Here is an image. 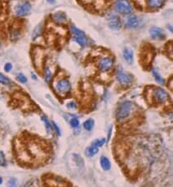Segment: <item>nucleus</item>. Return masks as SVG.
Here are the masks:
<instances>
[{
    "mask_svg": "<svg viewBox=\"0 0 173 187\" xmlns=\"http://www.w3.org/2000/svg\"><path fill=\"white\" fill-rule=\"evenodd\" d=\"M17 79L18 81L21 82V83H26V82L27 81L26 77L22 73H18V74H17Z\"/></svg>",
    "mask_w": 173,
    "mask_h": 187,
    "instance_id": "28",
    "label": "nucleus"
},
{
    "mask_svg": "<svg viewBox=\"0 0 173 187\" xmlns=\"http://www.w3.org/2000/svg\"><path fill=\"white\" fill-rule=\"evenodd\" d=\"M114 60L111 56H103L99 60L98 67L102 72H108L113 67Z\"/></svg>",
    "mask_w": 173,
    "mask_h": 187,
    "instance_id": "8",
    "label": "nucleus"
},
{
    "mask_svg": "<svg viewBox=\"0 0 173 187\" xmlns=\"http://www.w3.org/2000/svg\"><path fill=\"white\" fill-rule=\"evenodd\" d=\"M111 134H112V127H109V129H108V141L109 139H110Z\"/></svg>",
    "mask_w": 173,
    "mask_h": 187,
    "instance_id": "34",
    "label": "nucleus"
},
{
    "mask_svg": "<svg viewBox=\"0 0 173 187\" xmlns=\"http://www.w3.org/2000/svg\"><path fill=\"white\" fill-rule=\"evenodd\" d=\"M94 121L93 118H89L84 122V128L87 131H90V130L94 127Z\"/></svg>",
    "mask_w": 173,
    "mask_h": 187,
    "instance_id": "22",
    "label": "nucleus"
},
{
    "mask_svg": "<svg viewBox=\"0 0 173 187\" xmlns=\"http://www.w3.org/2000/svg\"><path fill=\"white\" fill-rule=\"evenodd\" d=\"M114 9L120 14L127 15L132 12V7L127 0H118L114 5Z\"/></svg>",
    "mask_w": 173,
    "mask_h": 187,
    "instance_id": "7",
    "label": "nucleus"
},
{
    "mask_svg": "<svg viewBox=\"0 0 173 187\" xmlns=\"http://www.w3.org/2000/svg\"><path fill=\"white\" fill-rule=\"evenodd\" d=\"M16 151L18 160L26 164L41 162L48 156L47 146L38 139L20 140L16 146Z\"/></svg>",
    "mask_w": 173,
    "mask_h": 187,
    "instance_id": "1",
    "label": "nucleus"
},
{
    "mask_svg": "<svg viewBox=\"0 0 173 187\" xmlns=\"http://www.w3.org/2000/svg\"><path fill=\"white\" fill-rule=\"evenodd\" d=\"M149 33H150V36L153 40H163L166 37L163 30L156 26H152L149 29Z\"/></svg>",
    "mask_w": 173,
    "mask_h": 187,
    "instance_id": "11",
    "label": "nucleus"
},
{
    "mask_svg": "<svg viewBox=\"0 0 173 187\" xmlns=\"http://www.w3.org/2000/svg\"><path fill=\"white\" fill-rule=\"evenodd\" d=\"M2 38L0 37V48L2 47Z\"/></svg>",
    "mask_w": 173,
    "mask_h": 187,
    "instance_id": "36",
    "label": "nucleus"
},
{
    "mask_svg": "<svg viewBox=\"0 0 173 187\" xmlns=\"http://www.w3.org/2000/svg\"><path fill=\"white\" fill-rule=\"evenodd\" d=\"M47 2H50V3H54V2H55V0H47Z\"/></svg>",
    "mask_w": 173,
    "mask_h": 187,
    "instance_id": "38",
    "label": "nucleus"
},
{
    "mask_svg": "<svg viewBox=\"0 0 173 187\" xmlns=\"http://www.w3.org/2000/svg\"><path fill=\"white\" fill-rule=\"evenodd\" d=\"M52 20L55 23L58 24V25H61V24L65 23L66 22V15L65 12H56L52 15Z\"/></svg>",
    "mask_w": 173,
    "mask_h": 187,
    "instance_id": "15",
    "label": "nucleus"
},
{
    "mask_svg": "<svg viewBox=\"0 0 173 187\" xmlns=\"http://www.w3.org/2000/svg\"><path fill=\"white\" fill-rule=\"evenodd\" d=\"M12 65L10 64V63H7V64H6V65H4V70L6 72L11 71V70H12Z\"/></svg>",
    "mask_w": 173,
    "mask_h": 187,
    "instance_id": "32",
    "label": "nucleus"
},
{
    "mask_svg": "<svg viewBox=\"0 0 173 187\" xmlns=\"http://www.w3.org/2000/svg\"><path fill=\"white\" fill-rule=\"evenodd\" d=\"M41 31H42V26H41V24H39L36 26V28L34 29L33 33H32V39L35 40V39L37 38L41 35Z\"/></svg>",
    "mask_w": 173,
    "mask_h": 187,
    "instance_id": "24",
    "label": "nucleus"
},
{
    "mask_svg": "<svg viewBox=\"0 0 173 187\" xmlns=\"http://www.w3.org/2000/svg\"><path fill=\"white\" fill-rule=\"evenodd\" d=\"M70 32L73 36V38L76 41L78 45H79L81 47L85 46V45L87 44V37L84 31L72 25V26H70Z\"/></svg>",
    "mask_w": 173,
    "mask_h": 187,
    "instance_id": "5",
    "label": "nucleus"
},
{
    "mask_svg": "<svg viewBox=\"0 0 173 187\" xmlns=\"http://www.w3.org/2000/svg\"><path fill=\"white\" fill-rule=\"evenodd\" d=\"M152 54H153V52L151 51V50H148V49H145L144 52L142 53V57H141V59H142L143 61H144V65H148V64H150V62H151V59H152Z\"/></svg>",
    "mask_w": 173,
    "mask_h": 187,
    "instance_id": "17",
    "label": "nucleus"
},
{
    "mask_svg": "<svg viewBox=\"0 0 173 187\" xmlns=\"http://www.w3.org/2000/svg\"><path fill=\"white\" fill-rule=\"evenodd\" d=\"M105 138H101V139H96L94 140V141H93V143H92V145L93 146H97V147H101V146H103V144L105 143Z\"/></svg>",
    "mask_w": 173,
    "mask_h": 187,
    "instance_id": "25",
    "label": "nucleus"
},
{
    "mask_svg": "<svg viewBox=\"0 0 173 187\" xmlns=\"http://www.w3.org/2000/svg\"><path fill=\"white\" fill-rule=\"evenodd\" d=\"M116 79L121 86L127 87L132 81V75L127 72H124L121 67H118L116 72Z\"/></svg>",
    "mask_w": 173,
    "mask_h": 187,
    "instance_id": "6",
    "label": "nucleus"
},
{
    "mask_svg": "<svg viewBox=\"0 0 173 187\" xmlns=\"http://www.w3.org/2000/svg\"><path fill=\"white\" fill-rule=\"evenodd\" d=\"M44 78H45L46 82H50L51 78H52V71L48 65H46L44 69Z\"/></svg>",
    "mask_w": 173,
    "mask_h": 187,
    "instance_id": "21",
    "label": "nucleus"
},
{
    "mask_svg": "<svg viewBox=\"0 0 173 187\" xmlns=\"http://www.w3.org/2000/svg\"><path fill=\"white\" fill-rule=\"evenodd\" d=\"M140 22H141L140 17H138L136 15H132V16L128 17V18L127 19L126 26L128 28H137V26L140 25Z\"/></svg>",
    "mask_w": 173,
    "mask_h": 187,
    "instance_id": "14",
    "label": "nucleus"
},
{
    "mask_svg": "<svg viewBox=\"0 0 173 187\" xmlns=\"http://www.w3.org/2000/svg\"><path fill=\"white\" fill-rule=\"evenodd\" d=\"M101 167L103 168V170H109L111 169L110 161L105 156H101L100 158Z\"/></svg>",
    "mask_w": 173,
    "mask_h": 187,
    "instance_id": "19",
    "label": "nucleus"
},
{
    "mask_svg": "<svg viewBox=\"0 0 173 187\" xmlns=\"http://www.w3.org/2000/svg\"><path fill=\"white\" fill-rule=\"evenodd\" d=\"M10 38L12 41H17L21 38L22 36V29L19 26H12L11 28H10Z\"/></svg>",
    "mask_w": 173,
    "mask_h": 187,
    "instance_id": "13",
    "label": "nucleus"
},
{
    "mask_svg": "<svg viewBox=\"0 0 173 187\" xmlns=\"http://www.w3.org/2000/svg\"><path fill=\"white\" fill-rule=\"evenodd\" d=\"M108 26L109 28L114 31H118L122 28V22H121L120 17L115 14L111 15L108 17Z\"/></svg>",
    "mask_w": 173,
    "mask_h": 187,
    "instance_id": "10",
    "label": "nucleus"
},
{
    "mask_svg": "<svg viewBox=\"0 0 173 187\" xmlns=\"http://www.w3.org/2000/svg\"><path fill=\"white\" fill-rule=\"evenodd\" d=\"M41 120L43 121L44 124H45V126H46V130H47V132H48V133H50L51 126H50V123L49 122L48 119H47V117H45V116H42V117H41Z\"/></svg>",
    "mask_w": 173,
    "mask_h": 187,
    "instance_id": "27",
    "label": "nucleus"
},
{
    "mask_svg": "<svg viewBox=\"0 0 173 187\" xmlns=\"http://www.w3.org/2000/svg\"><path fill=\"white\" fill-rule=\"evenodd\" d=\"M52 127H53V128L55 129V132H56V133H57L58 135H60V128H59V127H58L57 125L55 124V123L54 122H52Z\"/></svg>",
    "mask_w": 173,
    "mask_h": 187,
    "instance_id": "33",
    "label": "nucleus"
},
{
    "mask_svg": "<svg viewBox=\"0 0 173 187\" xmlns=\"http://www.w3.org/2000/svg\"><path fill=\"white\" fill-rule=\"evenodd\" d=\"M10 83H11L10 79L7 77H6L5 75H3V74L0 73V84L8 85V84H10Z\"/></svg>",
    "mask_w": 173,
    "mask_h": 187,
    "instance_id": "26",
    "label": "nucleus"
},
{
    "mask_svg": "<svg viewBox=\"0 0 173 187\" xmlns=\"http://www.w3.org/2000/svg\"><path fill=\"white\" fill-rule=\"evenodd\" d=\"M31 77H32V78H33L34 79H36V75H35V74H33V73H31Z\"/></svg>",
    "mask_w": 173,
    "mask_h": 187,
    "instance_id": "37",
    "label": "nucleus"
},
{
    "mask_svg": "<svg viewBox=\"0 0 173 187\" xmlns=\"http://www.w3.org/2000/svg\"><path fill=\"white\" fill-rule=\"evenodd\" d=\"M79 120L77 119V118H75V117H73V118H71V120H70V125L72 126L73 127H77L78 126H79Z\"/></svg>",
    "mask_w": 173,
    "mask_h": 187,
    "instance_id": "30",
    "label": "nucleus"
},
{
    "mask_svg": "<svg viewBox=\"0 0 173 187\" xmlns=\"http://www.w3.org/2000/svg\"><path fill=\"white\" fill-rule=\"evenodd\" d=\"M67 107L71 109H75L77 108V104L74 102H70L69 103H67Z\"/></svg>",
    "mask_w": 173,
    "mask_h": 187,
    "instance_id": "31",
    "label": "nucleus"
},
{
    "mask_svg": "<svg viewBox=\"0 0 173 187\" xmlns=\"http://www.w3.org/2000/svg\"><path fill=\"white\" fill-rule=\"evenodd\" d=\"M146 7L150 10H156L163 7L165 0H144Z\"/></svg>",
    "mask_w": 173,
    "mask_h": 187,
    "instance_id": "12",
    "label": "nucleus"
},
{
    "mask_svg": "<svg viewBox=\"0 0 173 187\" xmlns=\"http://www.w3.org/2000/svg\"><path fill=\"white\" fill-rule=\"evenodd\" d=\"M53 88L58 95L60 97H65L70 94L71 90V84L69 81V79L62 78L55 80L53 84Z\"/></svg>",
    "mask_w": 173,
    "mask_h": 187,
    "instance_id": "2",
    "label": "nucleus"
},
{
    "mask_svg": "<svg viewBox=\"0 0 173 187\" xmlns=\"http://www.w3.org/2000/svg\"><path fill=\"white\" fill-rule=\"evenodd\" d=\"M6 165V159H5L4 154L2 151H0V166H4Z\"/></svg>",
    "mask_w": 173,
    "mask_h": 187,
    "instance_id": "29",
    "label": "nucleus"
},
{
    "mask_svg": "<svg viewBox=\"0 0 173 187\" xmlns=\"http://www.w3.org/2000/svg\"><path fill=\"white\" fill-rule=\"evenodd\" d=\"M152 74H153L154 78L156 79V82H157L158 84H164V82H165V79H164L163 78H162V77L160 75V74H159L158 72L156 71V70H155L154 68L152 69Z\"/></svg>",
    "mask_w": 173,
    "mask_h": 187,
    "instance_id": "23",
    "label": "nucleus"
},
{
    "mask_svg": "<svg viewBox=\"0 0 173 187\" xmlns=\"http://www.w3.org/2000/svg\"><path fill=\"white\" fill-rule=\"evenodd\" d=\"M31 9V6L29 2H23L17 5L15 8V13L18 17H22L28 13Z\"/></svg>",
    "mask_w": 173,
    "mask_h": 187,
    "instance_id": "9",
    "label": "nucleus"
},
{
    "mask_svg": "<svg viewBox=\"0 0 173 187\" xmlns=\"http://www.w3.org/2000/svg\"><path fill=\"white\" fill-rule=\"evenodd\" d=\"M37 50H38L37 52L35 51V53H34V64H35V65H36L37 61L39 60V65H40V66H42L41 60H43V55H42V53L43 52L41 51V49H37Z\"/></svg>",
    "mask_w": 173,
    "mask_h": 187,
    "instance_id": "20",
    "label": "nucleus"
},
{
    "mask_svg": "<svg viewBox=\"0 0 173 187\" xmlns=\"http://www.w3.org/2000/svg\"><path fill=\"white\" fill-rule=\"evenodd\" d=\"M133 104L129 101H124L118 105L116 111V118L118 120H125L129 117L132 112Z\"/></svg>",
    "mask_w": 173,
    "mask_h": 187,
    "instance_id": "3",
    "label": "nucleus"
},
{
    "mask_svg": "<svg viewBox=\"0 0 173 187\" xmlns=\"http://www.w3.org/2000/svg\"><path fill=\"white\" fill-rule=\"evenodd\" d=\"M123 58L126 60V62L129 65H132L133 63V52L132 50L128 47H125L123 49Z\"/></svg>",
    "mask_w": 173,
    "mask_h": 187,
    "instance_id": "16",
    "label": "nucleus"
},
{
    "mask_svg": "<svg viewBox=\"0 0 173 187\" xmlns=\"http://www.w3.org/2000/svg\"><path fill=\"white\" fill-rule=\"evenodd\" d=\"M151 102L155 103H166L169 100L167 92L161 87H154L151 89Z\"/></svg>",
    "mask_w": 173,
    "mask_h": 187,
    "instance_id": "4",
    "label": "nucleus"
},
{
    "mask_svg": "<svg viewBox=\"0 0 173 187\" xmlns=\"http://www.w3.org/2000/svg\"><path fill=\"white\" fill-rule=\"evenodd\" d=\"M2 178L0 177V185H1V184H2Z\"/></svg>",
    "mask_w": 173,
    "mask_h": 187,
    "instance_id": "39",
    "label": "nucleus"
},
{
    "mask_svg": "<svg viewBox=\"0 0 173 187\" xmlns=\"http://www.w3.org/2000/svg\"><path fill=\"white\" fill-rule=\"evenodd\" d=\"M9 185L10 186H15V185H16V182H15L14 179H12V180H10Z\"/></svg>",
    "mask_w": 173,
    "mask_h": 187,
    "instance_id": "35",
    "label": "nucleus"
},
{
    "mask_svg": "<svg viewBox=\"0 0 173 187\" xmlns=\"http://www.w3.org/2000/svg\"><path fill=\"white\" fill-rule=\"evenodd\" d=\"M98 152H99V147L93 146V145L89 146V147H87L86 150H85V154H86V156H89V157H93V156H95Z\"/></svg>",
    "mask_w": 173,
    "mask_h": 187,
    "instance_id": "18",
    "label": "nucleus"
}]
</instances>
